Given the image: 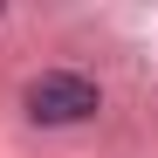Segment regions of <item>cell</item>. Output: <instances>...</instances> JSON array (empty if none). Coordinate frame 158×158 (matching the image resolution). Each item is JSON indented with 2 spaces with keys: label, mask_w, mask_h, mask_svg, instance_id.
Instances as JSON below:
<instances>
[{
  "label": "cell",
  "mask_w": 158,
  "mask_h": 158,
  "mask_svg": "<svg viewBox=\"0 0 158 158\" xmlns=\"http://www.w3.org/2000/svg\"><path fill=\"white\" fill-rule=\"evenodd\" d=\"M96 110V83L76 69H41L28 83V117L35 124H83Z\"/></svg>",
  "instance_id": "6da1fadb"
}]
</instances>
